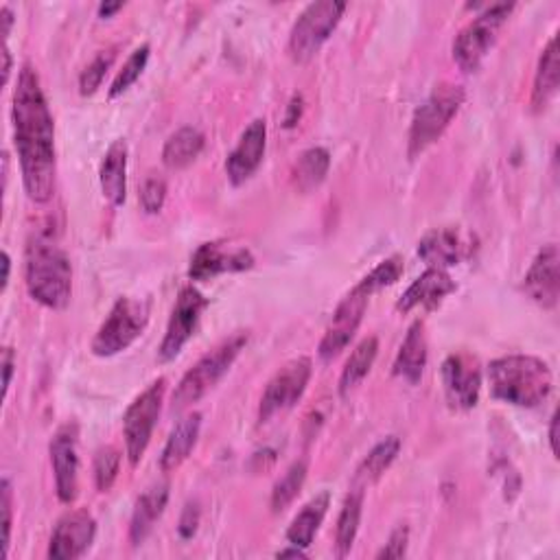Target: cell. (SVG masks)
I'll list each match as a JSON object with an SVG mask.
<instances>
[{"instance_id": "obj_1", "label": "cell", "mask_w": 560, "mask_h": 560, "mask_svg": "<svg viewBox=\"0 0 560 560\" xmlns=\"http://www.w3.org/2000/svg\"><path fill=\"white\" fill-rule=\"evenodd\" d=\"M12 119L25 191L32 202L45 204L55 191V123L40 84V75L32 64H23L21 69L14 90Z\"/></svg>"}, {"instance_id": "obj_2", "label": "cell", "mask_w": 560, "mask_h": 560, "mask_svg": "<svg viewBox=\"0 0 560 560\" xmlns=\"http://www.w3.org/2000/svg\"><path fill=\"white\" fill-rule=\"evenodd\" d=\"M29 296L47 309L62 311L73 296V265L62 246L47 233L32 235L25 254Z\"/></svg>"}, {"instance_id": "obj_3", "label": "cell", "mask_w": 560, "mask_h": 560, "mask_svg": "<svg viewBox=\"0 0 560 560\" xmlns=\"http://www.w3.org/2000/svg\"><path fill=\"white\" fill-rule=\"evenodd\" d=\"M490 395L514 408L540 406L553 388L549 365L532 354H506L488 365Z\"/></svg>"}, {"instance_id": "obj_4", "label": "cell", "mask_w": 560, "mask_h": 560, "mask_svg": "<svg viewBox=\"0 0 560 560\" xmlns=\"http://www.w3.org/2000/svg\"><path fill=\"white\" fill-rule=\"evenodd\" d=\"M248 339L250 335L241 331L217 344L213 350H209L177 384L171 399V412L179 414L186 408L198 403L200 399H204L224 379V375L233 368L241 350L248 346Z\"/></svg>"}, {"instance_id": "obj_5", "label": "cell", "mask_w": 560, "mask_h": 560, "mask_svg": "<svg viewBox=\"0 0 560 560\" xmlns=\"http://www.w3.org/2000/svg\"><path fill=\"white\" fill-rule=\"evenodd\" d=\"M466 99V92L458 84H438L432 95L416 108L412 125H410V138H408V153L410 158H419L425 153L451 125L456 114L460 112L462 103Z\"/></svg>"}, {"instance_id": "obj_6", "label": "cell", "mask_w": 560, "mask_h": 560, "mask_svg": "<svg viewBox=\"0 0 560 560\" xmlns=\"http://www.w3.org/2000/svg\"><path fill=\"white\" fill-rule=\"evenodd\" d=\"M149 315H151V307L147 300H138L129 296L119 298L90 344L92 352L97 357H114L127 350L147 328Z\"/></svg>"}, {"instance_id": "obj_7", "label": "cell", "mask_w": 560, "mask_h": 560, "mask_svg": "<svg viewBox=\"0 0 560 560\" xmlns=\"http://www.w3.org/2000/svg\"><path fill=\"white\" fill-rule=\"evenodd\" d=\"M514 12L512 3H495L477 14L456 38L453 42V60L464 73L480 71L482 62L495 47L501 27L508 23Z\"/></svg>"}, {"instance_id": "obj_8", "label": "cell", "mask_w": 560, "mask_h": 560, "mask_svg": "<svg viewBox=\"0 0 560 560\" xmlns=\"http://www.w3.org/2000/svg\"><path fill=\"white\" fill-rule=\"evenodd\" d=\"M346 12V3H335V0H320L311 3L294 23L289 34V55L298 64L311 62L322 45L333 36L335 27Z\"/></svg>"}, {"instance_id": "obj_9", "label": "cell", "mask_w": 560, "mask_h": 560, "mask_svg": "<svg viewBox=\"0 0 560 560\" xmlns=\"http://www.w3.org/2000/svg\"><path fill=\"white\" fill-rule=\"evenodd\" d=\"M164 395H166V379L160 377L145 393H140L125 410L123 438H125V453L132 466H138L140 460L145 458V451L151 443V436L164 403Z\"/></svg>"}, {"instance_id": "obj_10", "label": "cell", "mask_w": 560, "mask_h": 560, "mask_svg": "<svg viewBox=\"0 0 560 560\" xmlns=\"http://www.w3.org/2000/svg\"><path fill=\"white\" fill-rule=\"evenodd\" d=\"M311 372H313V363L309 357H298V359H291L289 363H285L270 379V384L261 397L259 421L267 423L274 416L291 410L307 393Z\"/></svg>"}, {"instance_id": "obj_11", "label": "cell", "mask_w": 560, "mask_h": 560, "mask_svg": "<svg viewBox=\"0 0 560 560\" xmlns=\"http://www.w3.org/2000/svg\"><path fill=\"white\" fill-rule=\"evenodd\" d=\"M207 307H209V300L194 285L179 289L177 300L171 311V318H169V324H166V333L158 348L160 361L175 359L182 352V348L189 344V339L196 335V328H198L200 318Z\"/></svg>"}, {"instance_id": "obj_12", "label": "cell", "mask_w": 560, "mask_h": 560, "mask_svg": "<svg viewBox=\"0 0 560 560\" xmlns=\"http://www.w3.org/2000/svg\"><path fill=\"white\" fill-rule=\"evenodd\" d=\"M443 386L451 410L469 412L480 403L482 363L471 352H453L443 363Z\"/></svg>"}, {"instance_id": "obj_13", "label": "cell", "mask_w": 560, "mask_h": 560, "mask_svg": "<svg viewBox=\"0 0 560 560\" xmlns=\"http://www.w3.org/2000/svg\"><path fill=\"white\" fill-rule=\"evenodd\" d=\"M55 493L62 503H73L79 495V425H62L49 445Z\"/></svg>"}, {"instance_id": "obj_14", "label": "cell", "mask_w": 560, "mask_h": 560, "mask_svg": "<svg viewBox=\"0 0 560 560\" xmlns=\"http://www.w3.org/2000/svg\"><path fill=\"white\" fill-rule=\"evenodd\" d=\"M368 302H370V296L354 285L348 291V296L337 304V309L324 331L320 348H318V354L322 361L335 359L350 344V339L354 337V333L363 320Z\"/></svg>"}, {"instance_id": "obj_15", "label": "cell", "mask_w": 560, "mask_h": 560, "mask_svg": "<svg viewBox=\"0 0 560 560\" xmlns=\"http://www.w3.org/2000/svg\"><path fill=\"white\" fill-rule=\"evenodd\" d=\"M254 267V254L248 248L228 246L222 241L202 244L189 265L191 281H213L222 274H237Z\"/></svg>"}, {"instance_id": "obj_16", "label": "cell", "mask_w": 560, "mask_h": 560, "mask_svg": "<svg viewBox=\"0 0 560 560\" xmlns=\"http://www.w3.org/2000/svg\"><path fill=\"white\" fill-rule=\"evenodd\" d=\"M97 521L86 508L69 510L51 534L49 558L53 560H75L82 558L95 543Z\"/></svg>"}, {"instance_id": "obj_17", "label": "cell", "mask_w": 560, "mask_h": 560, "mask_svg": "<svg viewBox=\"0 0 560 560\" xmlns=\"http://www.w3.org/2000/svg\"><path fill=\"white\" fill-rule=\"evenodd\" d=\"M267 147V125L265 119H254L241 134L237 147L226 160V175L231 184H246L261 166Z\"/></svg>"}, {"instance_id": "obj_18", "label": "cell", "mask_w": 560, "mask_h": 560, "mask_svg": "<svg viewBox=\"0 0 560 560\" xmlns=\"http://www.w3.org/2000/svg\"><path fill=\"white\" fill-rule=\"evenodd\" d=\"M558 265H560L558 246L547 244L536 252V257L523 278L525 294L543 309H553L558 304V296H560Z\"/></svg>"}, {"instance_id": "obj_19", "label": "cell", "mask_w": 560, "mask_h": 560, "mask_svg": "<svg viewBox=\"0 0 560 560\" xmlns=\"http://www.w3.org/2000/svg\"><path fill=\"white\" fill-rule=\"evenodd\" d=\"M473 254V241L458 228L430 231L419 244V257L434 270H447Z\"/></svg>"}, {"instance_id": "obj_20", "label": "cell", "mask_w": 560, "mask_h": 560, "mask_svg": "<svg viewBox=\"0 0 560 560\" xmlns=\"http://www.w3.org/2000/svg\"><path fill=\"white\" fill-rule=\"evenodd\" d=\"M458 289L456 281L447 274V270H434L430 267L425 274H421L399 298L397 309L401 313H410L414 309L434 311L438 309L447 296H451Z\"/></svg>"}, {"instance_id": "obj_21", "label": "cell", "mask_w": 560, "mask_h": 560, "mask_svg": "<svg viewBox=\"0 0 560 560\" xmlns=\"http://www.w3.org/2000/svg\"><path fill=\"white\" fill-rule=\"evenodd\" d=\"M202 432V414L200 412H191L186 414L184 419H179L175 423V427L171 430L164 449L160 453V471L162 473H173L177 471L189 456L194 453L198 438Z\"/></svg>"}, {"instance_id": "obj_22", "label": "cell", "mask_w": 560, "mask_h": 560, "mask_svg": "<svg viewBox=\"0 0 560 560\" xmlns=\"http://www.w3.org/2000/svg\"><path fill=\"white\" fill-rule=\"evenodd\" d=\"M99 182H101L103 198L112 207L125 204V198H127V142L123 138L114 140L108 147V151L101 160Z\"/></svg>"}, {"instance_id": "obj_23", "label": "cell", "mask_w": 560, "mask_h": 560, "mask_svg": "<svg viewBox=\"0 0 560 560\" xmlns=\"http://www.w3.org/2000/svg\"><path fill=\"white\" fill-rule=\"evenodd\" d=\"M169 482H160L138 497L129 521V540L134 547L145 543L158 519L164 514V508L169 503Z\"/></svg>"}, {"instance_id": "obj_24", "label": "cell", "mask_w": 560, "mask_h": 560, "mask_svg": "<svg viewBox=\"0 0 560 560\" xmlns=\"http://www.w3.org/2000/svg\"><path fill=\"white\" fill-rule=\"evenodd\" d=\"M427 365V335H425V322L416 320L395 359V375L410 386H416L423 379V372Z\"/></svg>"}, {"instance_id": "obj_25", "label": "cell", "mask_w": 560, "mask_h": 560, "mask_svg": "<svg viewBox=\"0 0 560 560\" xmlns=\"http://www.w3.org/2000/svg\"><path fill=\"white\" fill-rule=\"evenodd\" d=\"M558 75H560L558 38L551 36L538 58L536 73H534V86H532V110L534 112H543L549 105V101L556 97Z\"/></svg>"}, {"instance_id": "obj_26", "label": "cell", "mask_w": 560, "mask_h": 560, "mask_svg": "<svg viewBox=\"0 0 560 560\" xmlns=\"http://www.w3.org/2000/svg\"><path fill=\"white\" fill-rule=\"evenodd\" d=\"M207 138L198 127H179L173 132L162 147V162L169 169H184L200 158Z\"/></svg>"}, {"instance_id": "obj_27", "label": "cell", "mask_w": 560, "mask_h": 560, "mask_svg": "<svg viewBox=\"0 0 560 560\" xmlns=\"http://www.w3.org/2000/svg\"><path fill=\"white\" fill-rule=\"evenodd\" d=\"M379 354V339L375 335H370L365 339H361L354 350L350 352L344 370H341V377H339V395L348 397L368 375L372 365H375Z\"/></svg>"}, {"instance_id": "obj_28", "label": "cell", "mask_w": 560, "mask_h": 560, "mask_svg": "<svg viewBox=\"0 0 560 560\" xmlns=\"http://www.w3.org/2000/svg\"><path fill=\"white\" fill-rule=\"evenodd\" d=\"M328 506H331V495L326 490L315 495L294 517L291 525L287 527V543L307 549L313 543V538H315V534H318V530H320V525H322V521H324V517L328 512Z\"/></svg>"}, {"instance_id": "obj_29", "label": "cell", "mask_w": 560, "mask_h": 560, "mask_svg": "<svg viewBox=\"0 0 560 560\" xmlns=\"http://www.w3.org/2000/svg\"><path fill=\"white\" fill-rule=\"evenodd\" d=\"M361 510H363V488L354 486L348 497L344 499V506L337 517V527H335V556L344 558L350 553L359 523H361Z\"/></svg>"}, {"instance_id": "obj_30", "label": "cell", "mask_w": 560, "mask_h": 560, "mask_svg": "<svg viewBox=\"0 0 560 560\" xmlns=\"http://www.w3.org/2000/svg\"><path fill=\"white\" fill-rule=\"evenodd\" d=\"M399 451H401V438L397 436H388L379 445L372 447V451L363 458V462L357 469L354 486L365 488L370 484H375L393 466Z\"/></svg>"}, {"instance_id": "obj_31", "label": "cell", "mask_w": 560, "mask_h": 560, "mask_svg": "<svg viewBox=\"0 0 560 560\" xmlns=\"http://www.w3.org/2000/svg\"><path fill=\"white\" fill-rule=\"evenodd\" d=\"M331 166V153L324 147L302 151L294 164V184L300 194H309L324 182Z\"/></svg>"}, {"instance_id": "obj_32", "label": "cell", "mask_w": 560, "mask_h": 560, "mask_svg": "<svg viewBox=\"0 0 560 560\" xmlns=\"http://www.w3.org/2000/svg\"><path fill=\"white\" fill-rule=\"evenodd\" d=\"M307 473H309L307 460H296L285 471V475L272 488V510L274 512H283L294 503V499L300 495V490L304 486Z\"/></svg>"}, {"instance_id": "obj_33", "label": "cell", "mask_w": 560, "mask_h": 560, "mask_svg": "<svg viewBox=\"0 0 560 560\" xmlns=\"http://www.w3.org/2000/svg\"><path fill=\"white\" fill-rule=\"evenodd\" d=\"M403 270H406L403 257L395 254V257L382 261L372 272H368V274L357 283V287L363 289L368 296H375L377 291H382V289H386V287H393V285L403 276Z\"/></svg>"}, {"instance_id": "obj_34", "label": "cell", "mask_w": 560, "mask_h": 560, "mask_svg": "<svg viewBox=\"0 0 560 560\" xmlns=\"http://www.w3.org/2000/svg\"><path fill=\"white\" fill-rule=\"evenodd\" d=\"M149 51H151L149 45H142L127 58V62L123 64V69L119 71V75L114 77V82L110 86V99L121 97L123 92H127L140 79V75H142V71L149 62Z\"/></svg>"}, {"instance_id": "obj_35", "label": "cell", "mask_w": 560, "mask_h": 560, "mask_svg": "<svg viewBox=\"0 0 560 560\" xmlns=\"http://www.w3.org/2000/svg\"><path fill=\"white\" fill-rule=\"evenodd\" d=\"M119 469H121V451L112 445L101 447L95 456V484L99 493H108L116 477H119Z\"/></svg>"}, {"instance_id": "obj_36", "label": "cell", "mask_w": 560, "mask_h": 560, "mask_svg": "<svg viewBox=\"0 0 560 560\" xmlns=\"http://www.w3.org/2000/svg\"><path fill=\"white\" fill-rule=\"evenodd\" d=\"M114 60H116V49H108V51H101V53L82 71V75H79V92H82L84 97H90V95H95V92L101 88V84H103V79H105V73L110 71V66L114 64Z\"/></svg>"}, {"instance_id": "obj_37", "label": "cell", "mask_w": 560, "mask_h": 560, "mask_svg": "<svg viewBox=\"0 0 560 560\" xmlns=\"http://www.w3.org/2000/svg\"><path fill=\"white\" fill-rule=\"evenodd\" d=\"M166 200V179L160 175H149L142 186H140V194H138V202L140 209L147 215H158L164 207Z\"/></svg>"}, {"instance_id": "obj_38", "label": "cell", "mask_w": 560, "mask_h": 560, "mask_svg": "<svg viewBox=\"0 0 560 560\" xmlns=\"http://www.w3.org/2000/svg\"><path fill=\"white\" fill-rule=\"evenodd\" d=\"M0 506H3V556L10 553V540H12V523H14V493L8 477H3V490H0Z\"/></svg>"}, {"instance_id": "obj_39", "label": "cell", "mask_w": 560, "mask_h": 560, "mask_svg": "<svg viewBox=\"0 0 560 560\" xmlns=\"http://www.w3.org/2000/svg\"><path fill=\"white\" fill-rule=\"evenodd\" d=\"M408 545H410V527L408 525H399L388 543L377 551V558H403L408 553Z\"/></svg>"}, {"instance_id": "obj_40", "label": "cell", "mask_w": 560, "mask_h": 560, "mask_svg": "<svg viewBox=\"0 0 560 560\" xmlns=\"http://www.w3.org/2000/svg\"><path fill=\"white\" fill-rule=\"evenodd\" d=\"M198 525H200V506L196 501L186 503L184 512H182V519H179V536L182 538H194L196 532H198Z\"/></svg>"}, {"instance_id": "obj_41", "label": "cell", "mask_w": 560, "mask_h": 560, "mask_svg": "<svg viewBox=\"0 0 560 560\" xmlns=\"http://www.w3.org/2000/svg\"><path fill=\"white\" fill-rule=\"evenodd\" d=\"M16 354H14V348H5L3 350V397H8L10 393V386H12V377H14V368H16Z\"/></svg>"}, {"instance_id": "obj_42", "label": "cell", "mask_w": 560, "mask_h": 560, "mask_svg": "<svg viewBox=\"0 0 560 560\" xmlns=\"http://www.w3.org/2000/svg\"><path fill=\"white\" fill-rule=\"evenodd\" d=\"M302 116V97L294 95V99L287 105V116H285V127H294Z\"/></svg>"}, {"instance_id": "obj_43", "label": "cell", "mask_w": 560, "mask_h": 560, "mask_svg": "<svg viewBox=\"0 0 560 560\" xmlns=\"http://www.w3.org/2000/svg\"><path fill=\"white\" fill-rule=\"evenodd\" d=\"M556 440H558V412H553V416H551V421H549V447H551V453H553V456L558 453Z\"/></svg>"}, {"instance_id": "obj_44", "label": "cell", "mask_w": 560, "mask_h": 560, "mask_svg": "<svg viewBox=\"0 0 560 560\" xmlns=\"http://www.w3.org/2000/svg\"><path fill=\"white\" fill-rule=\"evenodd\" d=\"M0 18H3V23H5L3 36L8 38L12 34V27H14V14H12V10L8 5H3V10H0Z\"/></svg>"}, {"instance_id": "obj_45", "label": "cell", "mask_w": 560, "mask_h": 560, "mask_svg": "<svg viewBox=\"0 0 560 560\" xmlns=\"http://www.w3.org/2000/svg\"><path fill=\"white\" fill-rule=\"evenodd\" d=\"M10 274H12V257L10 252H3V285H0V289H8L10 285Z\"/></svg>"}, {"instance_id": "obj_46", "label": "cell", "mask_w": 560, "mask_h": 560, "mask_svg": "<svg viewBox=\"0 0 560 560\" xmlns=\"http://www.w3.org/2000/svg\"><path fill=\"white\" fill-rule=\"evenodd\" d=\"M121 10H123V3H101L99 5V16L101 18H110V16H114Z\"/></svg>"}, {"instance_id": "obj_47", "label": "cell", "mask_w": 560, "mask_h": 560, "mask_svg": "<svg viewBox=\"0 0 560 560\" xmlns=\"http://www.w3.org/2000/svg\"><path fill=\"white\" fill-rule=\"evenodd\" d=\"M276 556L278 558H307V551L302 547H298V545H291L287 549H281Z\"/></svg>"}, {"instance_id": "obj_48", "label": "cell", "mask_w": 560, "mask_h": 560, "mask_svg": "<svg viewBox=\"0 0 560 560\" xmlns=\"http://www.w3.org/2000/svg\"><path fill=\"white\" fill-rule=\"evenodd\" d=\"M3 60H5V64H3V86H8L10 73H12V53H10L8 47L3 49Z\"/></svg>"}]
</instances>
